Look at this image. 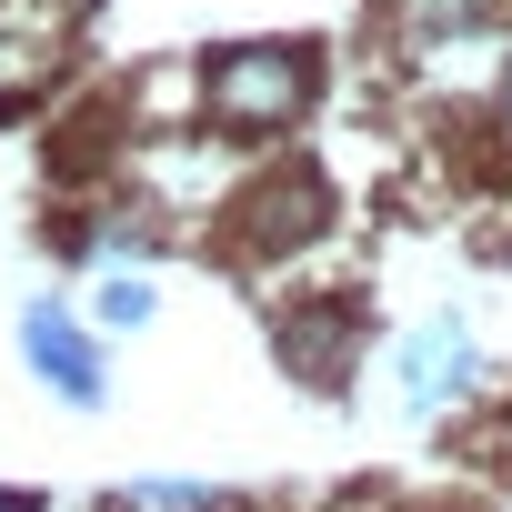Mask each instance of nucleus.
Segmentation results:
<instances>
[{
    "label": "nucleus",
    "instance_id": "obj_1",
    "mask_svg": "<svg viewBox=\"0 0 512 512\" xmlns=\"http://www.w3.org/2000/svg\"><path fill=\"white\" fill-rule=\"evenodd\" d=\"M201 111H211L221 131H241V141L292 131V121L312 111V51H292V41H231V51H211Z\"/></svg>",
    "mask_w": 512,
    "mask_h": 512
},
{
    "label": "nucleus",
    "instance_id": "obj_2",
    "mask_svg": "<svg viewBox=\"0 0 512 512\" xmlns=\"http://www.w3.org/2000/svg\"><path fill=\"white\" fill-rule=\"evenodd\" d=\"M472 372H482V342H472L462 312H422V322L392 342V402H402L412 422L452 412V402L472 392Z\"/></svg>",
    "mask_w": 512,
    "mask_h": 512
},
{
    "label": "nucleus",
    "instance_id": "obj_3",
    "mask_svg": "<svg viewBox=\"0 0 512 512\" xmlns=\"http://www.w3.org/2000/svg\"><path fill=\"white\" fill-rule=\"evenodd\" d=\"M21 352H31V372H41L61 402H81V412L111 392V372H101V342H91V332H81V322H71L51 292H41V302H21Z\"/></svg>",
    "mask_w": 512,
    "mask_h": 512
},
{
    "label": "nucleus",
    "instance_id": "obj_4",
    "mask_svg": "<svg viewBox=\"0 0 512 512\" xmlns=\"http://www.w3.org/2000/svg\"><path fill=\"white\" fill-rule=\"evenodd\" d=\"M492 0H392V41H402V61H422V71H462V61H482L492 51Z\"/></svg>",
    "mask_w": 512,
    "mask_h": 512
},
{
    "label": "nucleus",
    "instance_id": "obj_5",
    "mask_svg": "<svg viewBox=\"0 0 512 512\" xmlns=\"http://www.w3.org/2000/svg\"><path fill=\"white\" fill-rule=\"evenodd\" d=\"M91 312H101V332H141V322L161 312V292H151L141 272H101V292H91Z\"/></svg>",
    "mask_w": 512,
    "mask_h": 512
},
{
    "label": "nucleus",
    "instance_id": "obj_6",
    "mask_svg": "<svg viewBox=\"0 0 512 512\" xmlns=\"http://www.w3.org/2000/svg\"><path fill=\"white\" fill-rule=\"evenodd\" d=\"M282 352H312L302 372H322V382H332V352H342V332H332V322H282Z\"/></svg>",
    "mask_w": 512,
    "mask_h": 512
},
{
    "label": "nucleus",
    "instance_id": "obj_7",
    "mask_svg": "<svg viewBox=\"0 0 512 512\" xmlns=\"http://www.w3.org/2000/svg\"><path fill=\"white\" fill-rule=\"evenodd\" d=\"M502 121H512V61H502Z\"/></svg>",
    "mask_w": 512,
    "mask_h": 512
},
{
    "label": "nucleus",
    "instance_id": "obj_8",
    "mask_svg": "<svg viewBox=\"0 0 512 512\" xmlns=\"http://www.w3.org/2000/svg\"><path fill=\"white\" fill-rule=\"evenodd\" d=\"M0 512H21V502H11V492H0Z\"/></svg>",
    "mask_w": 512,
    "mask_h": 512
}]
</instances>
